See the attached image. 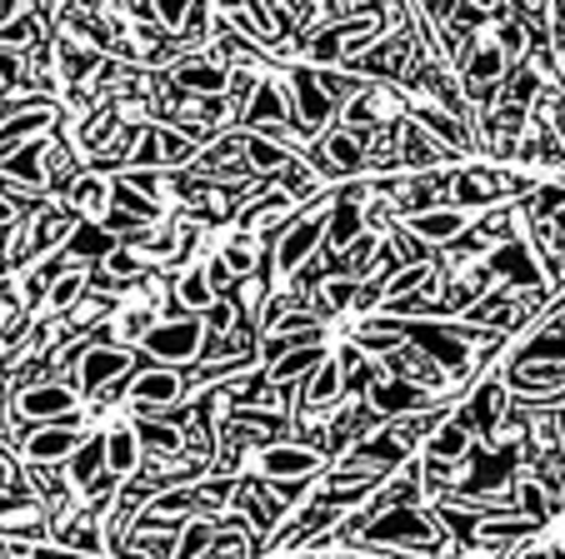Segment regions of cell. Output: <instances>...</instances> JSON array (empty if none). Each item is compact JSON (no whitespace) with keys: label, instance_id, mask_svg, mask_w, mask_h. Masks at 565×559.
<instances>
[{"label":"cell","instance_id":"cell-1","mask_svg":"<svg viewBox=\"0 0 565 559\" xmlns=\"http://www.w3.org/2000/svg\"><path fill=\"white\" fill-rule=\"evenodd\" d=\"M351 535H365L371 545H430L436 525L416 505H401V509H385L381 519H355Z\"/></svg>","mask_w":565,"mask_h":559},{"label":"cell","instance_id":"cell-2","mask_svg":"<svg viewBox=\"0 0 565 559\" xmlns=\"http://www.w3.org/2000/svg\"><path fill=\"white\" fill-rule=\"evenodd\" d=\"M201 320L195 315H181V320H166V325H150L146 330V355L166 359V365H185V359H195V350H201Z\"/></svg>","mask_w":565,"mask_h":559},{"label":"cell","instance_id":"cell-3","mask_svg":"<svg viewBox=\"0 0 565 559\" xmlns=\"http://www.w3.org/2000/svg\"><path fill=\"white\" fill-rule=\"evenodd\" d=\"M71 365H75V380H81V390L96 395V390H106L110 380L130 375V365H136V359H130L126 350H106V345H96V350H75Z\"/></svg>","mask_w":565,"mask_h":559},{"label":"cell","instance_id":"cell-4","mask_svg":"<svg viewBox=\"0 0 565 559\" xmlns=\"http://www.w3.org/2000/svg\"><path fill=\"white\" fill-rule=\"evenodd\" d=\"M25 420H51V424H75V390L65 385H31L21 395Z\"/></svg>","mask_w":565,"mask_h":559},{"label":"cell","instance_id":"cell-5","mask_svg":"<svg viewBox=\"0 0 565 559\" xmlns=\"http://www.w3.org/2000/svg\"><path fill=\"white\" fill-rule=\"evenodd\" d=\"M75 450H81V434H75V424H41V430H31V440H25V454H31L35 464L71 460Z\"/></svg>","mask_w":565,"mask_h":559},{"label":"cell","instance_id":"cell-6","mask_svg":"<svg viewBox=\"0 0 565 559\" xmlns=\"http://www.w3.org/2000/svg\"><path fill=\"white\" fill-rule=\"evenodd\" d=\"M175 395H181V380L171 369H136V380H130V400L146 415L160 410V405H175Z\"/></svg>","mask_w":565,"mask_h":559},{"label":"cell","instance_id":"cell-7","mask_svg":"<svg viewBox=\"0 0 565 559\" xmlns=\"http://www.w3.org/2000/svg\"><path fill=\"white\" fill-rule=\"evenodd\" d=\"M290 80H296V100H300V130L326 126V116H331L335 100L326 96L320 75H316V71H290Z\"/></svg>","mask_w":565,"mask_h":559},{"label":"cell","instance_id":"cell-8","mask_svg":"<svg viewBox=\"0 0 565 559\" xmlns=\"http://www.w3.org/2000/svg\"><path fill=\"white\" fill-rule=\"evenodd\" d=\"M320 235H326V225L320 221H300L296 230L280 240V250H276V265H280V275H296L300 265H306V255L320 245Z\"/></svg>","mask_w":565,"mask_h":559},{"label":"cell","instance_id":"cell-9","mask_svg":"<svg viewBox=\"0 0 565 559\" xmlns=\"http://www.w3.org/2000/svg\"><path fill=\"white\" fill-rule=\"evenodd\" d=\"M411 340H420V345L436 355V365H446L450 375H466V350H460V340H450V335H440V330H430V325H401Z\"/></svg>","mask_w":565,"mask_h":559},{"label":"cell","instance_id":"cell-10","mask_svg":"<svg viewBox=\"0 0 565 559\" xmlns=\"http://www.w3.org/2000/svg\"><path fill=\"white\" fill-rule=\"evenodd\" d=\"M501 405H505V385L486 380L476 395H470V410H466V430H495V420H501Z\"/></svg>","mask_w":565,"mask_h":559},{"label":"cell","instance_id":"cell-11","mask_svg":"<svg viewBox=\"0 0 565 559\" xmlns=\"http://www.w3.org/2000/svg\"><path fill=\"white\" fill-rule=\"evenodd\" d=\"M316 454L310 450H296V444H270L266 450V475H286V480H296V475H310V470H316Z\"/></svg>","mask_w":565,"mask_h":559},{"label":"cell","instance_id":"cell-12","mask_svg":"<svg viewBox=\"0 0 565 559\" xmlns=\"http://www.w3.org/2000/svg\"><path fill=\"white\" fill-rule=\"evenodd\" d=\"M175 85H181V90H191V96H221V90H225V71L215 61H191V65H181Z\"/></svg>","mask_w":565,"mask_h":559},{"label":"cell","instance_id":"cell-13","mask_svg":"<svg viewBox=\"0 0 565 559\" xmlns=\"http://www.w3.org/2000/svg\"><path fill=\"white\" fill-rule=\"evenodd\" d=\"M460 225H466V215H460V211L411 215V235H416V240H450V235H460Z\"/></svg>","mask_w":565,"mask_h":559},{"label":"cell","instance_id":"cell-14","mask_svg":"<svg viewBox=\"0 0 565 559\" xmlns=\"http://www.w3.org/2000/svg\"><path fill=\"white\" fill-rule=\"evenodd\" d=\"M65 250L81 255V260H110V255H116V240H110V230H100V225H75Z\"/></svg>","mask_w":565,"mask_h":559},{"label":"cell","instance_id":"cell-15","mask_svg":"<svg viewBox=\"0 0 565 559\" xmlns=\"http://www.w3.org/2000/svg\"><path fill=\"white\" fill-rule=\"evenodd\" d=\"M136 464H140V440H136V430L106 434V470H110V475H130Z\"/></svg>","mask_w":565,"mask_h":559},{"label":"cell","instance_id":"cell-16","mask_svg":"<svg viewBox=\"0 0 565 559\" xmlns=\"http://www.w3.org/2000/svg\"><path fill=\"white\" fill-rule=\"evenodd\" d=\"M535 90H541V75H535L531 65H515V71L501 80V100H505V110H525V106L535 100Z\"/></svg>","mask_w":565,"mask_h":559},{"label":"cell","instance_id":"cell-17","mask_svg":"<svg viewBox=\"0 0 565 559\" xmlns=\"http://www.w3.org/2000/svg\"><path fill=\"white\" fill-rule=\"evenodd\" d=\"M215 545V525L211 519H185L181 525V539H175L171 559H205V549Z\"/></svg>","mask_w":565,"mask_h":559},{"label":"cell","instance_id":"cell-18","mask_svg":"<svg viewBox=\"0 0 565 559\" xmlns=\"http://www.w3.org/2000/svg\"><path fill=\"white\" fill-rule=\"evenodd\" d=\"M100 470H106V440H86L81 450L71 454V480L75 485H96L100 480Z\"/></svg>","mask_w":565,"mask_h":559},{"label":"cell","instance_id":"cell-19","mask_svg":"<svg viewBox=\"0 0 565 559\" xmlns=\"http://www.w3.org/2000/svg\"><path fill=\"white\" fill-rule=\"evenodd\" d=\"M41 155H45V146H31V150H21V155H11L6 160V180H15V185H25V191H41L45 185Z\"/></svg>","mask_w":565,"mask_h":559},{"label":"cell","instance_id":"cell-20","mask_svg":"<svg viewBox=\"0 0 565 559\" xmlns=\"http://www.w3.org/2000/svg\"><path fill=\"white\" fill-rule=\"evenodd\" d=\"M45 126H51V110H21L11 126H0V160H11L15 140L35 136V130H45Z\"/></svg>","mask_w":565,"mask_h":559},{"label":"cell","instance_id":"cell-21","mask_svg":"<svg viewBox=\"0 0 565 559\" xmlns=\"http://www.w3.org/2000/svg\"><path fill=\"white\" fill-rule=\"evenodd\" d=\"M280 116H290L286 96H280L270 80H260V85H256V106L246 110V126H266V120H280Z\"/></svg>","mask_w":565,"mask_h":559},{"label":"cell","instance_id":"cell-22","mask_svg":"<svg viewBox=\"0 0 565 559\" xmlns=\"http://www.w3.org/2000/svg\"><path fill=\"white\" fill-rule=\"evenodd\" d=\"M320 365H326V355H320L316 345H306V350H290L286 359H276V365H270V375L286 385V380H296V375H316Z\"/></svg>","mask_w":565,"mask_h":559},{"label":"cell","instance_id":"cell-23","mask_svg":"<svg viewBox=\"0 0 565 559\" xmlns=\"http://www.w3.org/2000/svg\"><path fill=\"white\" fill-rule=\"evenodd\" d=\"M420 400H426V395H420L416 385H406V380H395V385H381V390H375V410H381V415L420 410Z\"/></svg>","mask_w":565,"mask_h":559},{"label":"cell","instance_id":"cell-24","mask_svg":"<svg viewBox=\"0 0 565 559\" xmlns=\"http://www.w3.org/2000/svg\"><path fill=\"white\" fill-rule=\"evenodd\" d=\"M470 450V430L460 420H450V424H440L436 430V440H430V460H460V454Z\"/></svg>","mask_w":565,"mask_h":559},{"label":"cell","instance_id":"cell-25","mask_svg":"<svg viewBox=\"0 0 565 559\" xmlns=\"http://www.w3.org/2000/svg\"><path fill=\"white\" fill-rule=\"evenodd\" d=\"M341 375H345V369L326 359V365L310 375V385H306V405H316V410H320V405H331L335 395H341Z\"/></svg>","mask_w":565,"mask_h":559},{"label":"cell","instance_id":"cell-26","mask_svg":"<svg viewBox=\"0 0 565 559\" xmlns=\"http://www.w3.org/2000/svg\"><path fill=\"white\" fill-rule=\"evenodd\" d=\"M110 201H116V211H120V215H130V221H140V225L160 221V205H150L146 195L130 191V185H116V191H110Z\"/></svg>","mask_w":565,"mask_h":559},{"label":"cell","instance_id":"cell-27","mask_svg":"<svg viewBox=\"0 0 565 559\" xmlns=\"http://www.w3.org/2000/svg\"><path fill=\"white\" fill-rule=\"evenodd\" d=\"M181 305L195 310V315H205V310L215 305V290H211V280H205V270H191L181 280Z\"/></svg>","mask_w":565,"mask_h":559},{"label":"cell","instance_id":"cell-28","mask_svg":"<svg viewBox=\"0 0 565 559\" xmlns=\"http://www.w3.org/2000/svg\"><path fill=\"white\" fill-rule=\"evenodd\" d=\"M491 270H511L515 280H521V286H535V290H541V270H535V265L525 260V250H521V245H511V250H505V255H495V260H491Z\"/></svg>","mask_w":565,"mask_h":559},{"label":"cell","instance_id":"cell-29","mask_svg":"<svg viewBox=\"0 0 565 559\" xmlns=\"http://www.w3.org/2000/svg\"><path fill=\"white\" fill-rule=\"evenodd\" d=\"M106 195H110V185L100 175H86V180H75V185H71V205H75V211H100V205H106Z\"/></svg>","mask_w":565,"mask_h":559},{"label":"cell","instance_id":"cell-30","mask_svg":"<svg viewBox=\"0 0 565 559\" xmlns=\"http://www.w3.org/2000/svg\"><path fill=\"white\" fill-rule=\"evenodd\" d=\"M81 290H86V275H81V270H71V275H61V280H55V286H51V295H45V305H51V310H71L75 300H81Z\"/></svg>","mask_w":565,"mask_h":559},{"label":"cell","instance_id":"cell-31","mask_svg":"<svg viewBox=\"0 0 565 559\" xmlns=\"http://www.w3.org/2000/svg\"><path fill=\"white\" fill-rule=\"evenodd\" d=\"M355 230H361V205L341 201V211L331 221V245H355Z\"/></svg>","mask_w":565,"mask_h":559},{"label":"cell","instance_id":"cell-32","mask_svg":"<svg viewBox=\"0 0 565 559\" xmlns=\"http://www.w3.org/2000/svg\"><path fill=\"white\" fill-rule=\"evenodd\" d=\"M491 191H495V180H486V175L470 170V175L456 180V205H486L491 201Z\"/></svg>","mask_w":565,"mask_h":559},{"label":"cell","instance_id":"cell-33","mask_svg":"<svg viewBox=\"0 0 565 559\" xmlns=\"http://www.w3.org/2000/svg\"><path fill=\"white\" fill-rule=\"evenodd\" d=\"M246 150H250V160H256L260 170H280V165H296V160H290L286 150H280L276 140H266V136H250V140H246Z\"/></svg>","mask_w":565,"mask_h":559},{"label":"cell","instance_id":"cell-34","mask_svg":"<svg viewBox=\"0 0 565 559\" xmlns=\"http://www.w3.org/2000/svg\"><path fill=\"white\" fill-rule=\"evenodd\" d=\"M61 545L96 555V549H100V535H96V525H90V519H71V525H61Z\"/></svg>","mask_w":565,"mask_h":559},{"label":"cell","instance_id":"cell-35","mask_svg":"<svg viewBox=\"0 0 565 559\" xmlns=\"http://www.w3.org/2000/svg\"><path fill=\"white\" fill-rule=\"evenodd\" d=\"M136 440H146L150 450H166V454L181 450V434H175L171 424H156V420H140L136 424Z\"/></svg>","mask_w":565,"mask_h":559},{"label":"cell","instance_id":"cell-36","mask_svg":"<svg viewBox=\"0 0 565 559\" xmlns=\"http://www.w3.org/2000/svg\"><path fill=\"white\" fill-rule=\"evenodd\" d=\"M426 126L436 130V136H446L456 150H466V146H470V140H466V130H460V120L450 116V110H446V116H440V110H426Z\"/></svg>","mask_w":565,"mask_h":559},{"label":"cell","instance_id":"cell-37","mask_svg":"<svg viewBox=\"0 0 565 559\" xmlns=\"http://www.w3.org/2000/svg\"><path fill=\"white\" fill-rule=\"evenodd\" d=\"M521 509H525V519H531V525H545V515H551V505H545V495H541V485H535V480H525V485H521Z\"/></svg>","mask_w":565,"mask_h":559},{"label":"cell","instance_id":"cell-38","mask_svg":"<svg viewBox=\"0 0 565 559\" xmlns=\"http://www.w3.org/2000/svg\"><path fill=\"white\" fill-rule=\"evenodd\" d=\"M90 71H96V55L65 45V80H81V75H90Z\"/></svg>","mask_w":565,"mask_h":559},{"label":"cell","instance_id":"cell-39","mask_svg":"<svg viewBox=\"0 0 565 559\" xmlns=\"http://www.w3.org/2000/svg\"><path fill=\"white\" fill-rule=\"evenodd\" d=\"M221 260L231 265V275H241V270H250V265H256V250H250L246 240H235V245H225Z\"/></svg>","mask_w":565,"mask_h":559},{"label":"cell","instance_id":"cell-40","mask_svg":"<svg viewBox=\"0 0 565 559\" xmlns=\"http://www.w3.org/2000/svg\"><path fill=\"white\" fill-rule=\"evenodd\" d=\"M420 280H426V265H411L406 275H395L391 286H385V295H391V300H401V295H406V290H416Z\"/></svg>","mask_w":565,"mask_h":559},{"label":"cell","instance_id":"cell-41","mask_svg":"<svg viewBox=\"0 0 565 559\" xmlns=\"http://www.w3.org/2000/svg\"><path fill=\"white\" fill-rule=\"evenodd\" d=\"M160 155H166V160H185V155H191V140L175 136V130H160Z\"/></svg>","mask_w":565,"mask_h":559},{"label":"cell","instance_id":"cell-42","mask_svg":"<svg viewBox=\"0 0 565 559\" xmlns=\"http://www.w3.org/2000/svg\"><path fill=\"white\" fill-rule=\"evenodd\" d=\"M156 21L166 25V31H181V25L191 21V6H156Z\"/></svg>","mask_w":565,"mask_h":559},{"label":"cell","instance_id":"cell-43","mask_svg":"<svg viewBox=\"0 0 565 559\" xmlns=\"http://www.w3.org/2000/svg\"><path fill=\"white\" fill-rule=\"evenodd\" d=\"M395 255H401V260H426V245H420L416 240V235H411V230H401V235H395Z\"/></svg>","mask_w":565,"mask_h":559},{"label":"cell","instance_id":"cell-44","mask_svg":"<svg viewBox=\"0 0 565 559\" xmlns=\"http://www.w3.org/2000/svg\"><path fill=\"white\" fill-rule=\"evenodd\" d=\"M15 485H21V470H15L11 454H0V495H11Z\"/></svg>","mask_w":565,"mask_h":559},{"label":"cell","instance_id":"cell-45","mask_svg":"<svg viewBox=\"0 0 565 559\" xmlns=\"http://www.w3.org/2000/svg\"><path fill=\"white\" fill-rule=\"evenodd\" d=\"M276 499H286V505H296L300 495H306V485H296V480H276V485H266Z\"/></svg>","mask_w":565,"mask_h":559},{"label":"cell","instance_id":"cell-46","mask_svg":"<svg viewBox=\"0 0 565 559\" xmlns=\"http://www.w3.org/2000/svg\"><path fill=\"white\" fill-rule=\"evenodd\" d=\"M65 235V221H41L35 225V245H51V240H61Z\"/></svg>","mask_w":565,"mask_h":559},{"label":"cell","instance_id":"cell-47","mask_svg":"<svg viewBox=\"0 0 565 559\" xmlns=\"http://www.w3.org/2000/svg\"><path fill=\"white\" fill-rule=\"evenodd\" d=\"M205 280H211V290L231 286V265H225V260H211V265H205Z\"/></svg>","mask_w":565,"mask_h":559},{"label":"cell","instance_id":"cell-48","mask_svg":"<svg viewBox=\"0 0 565 559\" xmlns=\"http://www.w3.org/2000/svg\"><path fill=\"white\" fill-rule=\"evenodd\" d=\"M521 45H525V31H521V25H505V31H501V51H505V55H515Z\"/></svg>","mask_w":565,"mask_h":559},{"label":"cell","instance_id":"cell-49","mask_svg":"<svg viewBox=\"0 0 565 559\" xmlns=\"http://www.w3.org/2000/svg\"><path fill=\"white\" fill-rule=\"evenodd\" d=\"M205 325H211V330H225V325H231V305H221V300H215V305L205 310Z\"/></svg>","mask_w":565,"mask_h":559},{"label":"cell","instance_id":"cell-50","mask_svg":"<svg viewBox=\"0 0 565 559\" xmlns=\"http://www.w3.org/2000/svg\"><path fill=\"white\" fill-rule=\"evenodd\" d=\"M345 300H355V286H351V280H341V286H331V295H326V305H345Z\"/></svg>","mask_w":565,"mask_h":559},{"label":"cell","instance_id":"cell-51","mask_svg":"<svg viewBox=\"0 0 565 559\" xmlns=\"http://www.w3.org/2000/svg\"><path fill=\"white\" fill-rule=\"evenodd\" d=\"M160 155V136H150L146 146H140V155H136V165H150V160Z\"/></svg>","mask_w":565,"mask_h":559},{"label":"cell","instance_id":"cell-52","mask_svg":"<svg viewBox=\"0 0 565 559\" xmlns=\"http://www.w3.org/2000/svg\"><path fill=\"white\" fill-rule=\"evenodd\" d=\"M355 365H361V345H345L341 350V369H355Z\"/></svg>","mask_w":565,"mask_h":559},{"label":"cell","instance_id":"cell-53","mask_svg":"<svg viewBox=\"0 0 565 559\" xmlns=\"http://www.w3.org/2000/svg\"><path fill=\"white\" fill-rule=\"evenodd\" d=\"M11 215H15V205L6 201V195H0V225H11Z\"/></svg>","mask_w":565,"mask_h":559},{"label":"cell","instance_id":"cell-54","mask_svg":"<svg viewBox=\"0 0 565 559\" xmlns=\"http://www.w3.org/2000/svg\"><path fill=\"white\" fill-rule=\"evenodd\" d=\"M11 15H15V11H11V6H0V21H11Z\"/></svg>","mask_w":565,"mask_h":559},{"label":"cell","instance_id":"cell-55","mask_svg":"<svg viewBox=\"0 0 565 559\" xmlns=\"http://www.w3.org/2000/svg\"><path fill=\"white\" fill-rule=\"evenodd\" d=\"M551 559H565V545H555V549H551Z\"/></svg>","mask_w":565,"mask_h":559},{"label":"cell","instance_id":"cell-56","mask_svg":"<svg viewBox=\"0 0 565 559\" xmlns=\"http://www.w3.org/2000/svg\"><path fill=\"white\" fill-rule=\"evenodd\" d=\"M505 559H521V555H505Z\"/></svg>","mask_w":565,"mask_h":559},{"label":"cell","instance_id":"cell-57","mask_svg":"<svg viewBox=\"0 0 565 559\" xmlns=\"http://www.w3.org/2000/svg\"><path fill=\"white\" fill-rule=\"evenodd\" d=\"M306 559H316V555H306Z\"/></svg>","mask_w":565,"mask_h":559}]
</instances>
